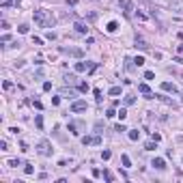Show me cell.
I'll return each mask as SVG.
<instances>
[{"instance_id": "cell-13", "label": "cell", "mask_w": 183, "mask_h": 183, "mask_svg": "<svg viewBox=\"0 0 183 183\" xmlns=\"http://www.w3.org/2000/svg\"><path fill=\"white\" fill-rule=\"evenodd\" d=\"M127 136H129V140H134V142H136V140L140 138V131H138V129H131V131H129Z\"/></svg>"}, {"instance_id": "cell-17", "label": "cell", "mask_w": 183, "mask_h": 183, "mask_svg": "<svg viewBox=\"0 0 183 183\" xmlns=\"http://www.w3.org/2000/svg\"><path fill=\"white\" fill-rule=\"evenodd\" d=\"M116 116H119L121 121H125V119H127V110H125V108H121V110L116 112Z\"/></svg>"}, {"instance_id": "cell-15", "label": "cell", "mask_w": 183, "mask_h": 183, "mask_svg": "<svg viewBox=\"0 0 183 183\" xmlns=\"http://www.w3.org/2000/svg\"><path fill=\"white\" fill-rule=\"evenodd\" d=\"M34 123H37V127H39V129H43V116H41V114H37V116H34Z\"/></svg>"}, {"instance_id": "cell-32", "label": "cell", "mask_w": 183, "mask_h": 183, "mask_svg": "<svg viewBox=\"0 0 183 183\" xmlns=\"http://www.w3.org/2000/svg\"><path fill=\"white\" fill-rule=\"evenodd\" d=\"M106 116H108V119H112V116H116V112H114V110H112V108H110V110L106 112Z\"/></svg>"}, {"instance_id": "cell-6", "label": "cell", "mask_w": 183, "mask_h": 183, "mask_svg": "<svg viewBox=\"0 0 183 183\" xmlns=\"http://www.w3.org/2000/svg\"><path fill=\"white\" fill-rule=\"evenodd\" d=\"M60 52H63V54H71V56H78V58L84 56V52H82V50H78V48H60Z\"/></svg>"}, {"instance_id": "cell-39", "label": "cell", "mask_w": 183, "mask_h": 183, "mask_svg": "<svg viewBox=\"0 0 183 183\" xmlns=\"http://www.w3.org/2000/svg\"><path fill=\"white\" fill-rule=\"evenodd\" d=\"M95 97H97V101H101V91L99 88H95Z\"/></svg>"}, {"instance_id": "cell-4", "label": "cell", "mask_w": 183, "mask_h": 183, "mask_svg": "<svg viewBox=\"0 0 183 183\" xmlns=\"http://www.w3.org/2000/svg\"><path fill=\"white\" fill-rule=\"evenodd\" d=\"M86 108H88V103L84 99H76L71 103V112H86Z\"/></svg>"}, {"instance_id": "cell-3", "label": "cell", "mask_w": 183, "mask_h": 183, "mask_svg": "<svg viewBox=\"0 0 183 183\" xmlns=\"http://www.w3.org/2000/svg\"><path fill=\"white\" fill-rule=\"evenodd\" d=\"M37 151H39L41 155H45V157H48V155H52V147H50L48 140H41V142L37 145Z\"/></svg>"}, {"instance_id": "cell-21", "label": "cell", "mask_w": 183, "mask_h": 183, "mask_svg": "<svg viewBox=\"0 0 183 183\" xmlns=\"http://www.w3.org/2000/svg\"><path fill=\"white\" fill-rule=\"evenodd\" d=\"M134 101H136V97H134V95H125V106H131Z\"/></svg>"}, {"instance_id": "cell-7", "label": "cell", "mask_w": 183, "mask_h": 183, "mask_svg": "<svg viewBox=\"0 0 183 183\" xmlns=\"http://www.w3.org/2000/svg\"><path fill=\"white\" fill-rule=\"evenodd\" d=\"M138 91L140 93H142V95H145L147 97V99H153V93H151V88H149V84H138Z\"/></svg>"}, {"instance_id": "cell-8", "label": "cell", "mask_w": 183, "mask_h": 183, "mask_svg": "<svg viewBox=\"0 0 183 183\" xmlns=\"http://www.w3.org/2000/svg\"><path fill=\"white\" fill-rule=\"evenodd\" d=\"M73 28H76L80 34H86V32H88V24H84V22H76V24H73Z\"/></svg>"}, {"instance_id": "cell-30", "label": "cell", "mask_w": 183, "mask_h": 183, "mask_svg": "<svg viewBox=\"0 0 183 183\" xmlns=\"http://www.w3.org/2000/svg\"><path fill=\"white\" fill-rule=\"evenodd\" d=\"M145 78H147V80H153L155 73H153V71H147V73H145Z\"/></svg>"}, {"instance_id": "cell-20", "label": "cell", "mask_w": 183, "mask_h": 183, "mask_svg": "<svg viewBox=\"0 0 183 183\" xmlns=\"http://www.w3.org/2000/svg\"><path fill=\"white\" fill-rule=\"evenodd\" d=\"M69 131H71L73 136H78V134H80V131H78V125H76V123H69Z\"/></svg>"}, {"instance_id": "cell-1", "label": "cell", "mask_w": 183, "mask_h": 183, "mask_svg": "<svg viewBox=\"0 0 183 183\" xmlns=\"http://www.w3.org/2000/svg\"><path fill=\"white\" fill-rule=\"evenodd\" d=\"M32 17H34V24H39L41 28H50V26L54 24V17L48 13V11H34Z\"/></svg>"}, {"instance_id": "cell-28", "label": "cell", "mask_w": 183, "mask_h": 183, "mask_svg": "<svg viewBox=\"0 0 183 183\" xmlns=\"http://www.w3.org/2000/svg\"><path fill=\"white\" fill-rule=\"evenodd\" d=\"M24 172H26V174H32V172H34V168H32V166H30V164H26V168H24Z\"/></svg>"}, {"instance_id": "cell-25", "label": "cell", "mask_w": 183, "mask_h": 183, "mask_svg": "<svg viewBox=\"0 0 183 183\" xmlns=\"http://www.w3.org/2000/svg\"><path fill=\"white\" fill-rule=\"evenodd\" d=\"M17 30H19V32H22V34H26V32H28L30 28H28V24H22V26H19Z\"/></svg>"}, {"instance_id": "cell-29", "label": "cell", "mask_w": 183, "mask_h": 183, "mask_svg": "<svg viewBox=\"0 0 183 183\" xmlns=\"http://www.w3.org/2000/svg\"><path fill=\"white\" fill-rule=\"evenodd\" d=\"M2 86H5V91H11V88H13V84H11L9 80H5V84H2Z\"/></svg>"}, {"instance_id": "cell-22", "label": "cell", "mask_w": 183, "mask_h": 183, "mask_svg": "<svg viewBox=\"0 0 183 183\" xmlns=\"http://www.w3.org/2000/svg\"><path fill=\"white\" fill-rule=\"evenodd\" d=\"M134 63H136V67H142V65H145V58H142V56H136Z\"/></svg>"}, {"instance_id": "cell-5", "label": "cell", "mask_w": 183, "mask_h": 183, "mask_svg": "<svg viewBox=\"0 0 183 183\" xmlns=\"http://www.w3.org/2000/svg\"><path fill=\"white\" fill-rule=\"evenodd\" d=\"M82 145L84 147H88V145H97V147H99L101 145V136L99 134H97V136H84V138H82Z\"/></svg>"}, {"instance_id": "cell-10", "label": "cell", "mask_w": 183, "mask_h": 183, "mask_svg": "<svg viewBox=\"0 0 183 183\" xmlns=\"http://www.w3.org/2000/svg\"><path fill=\"white\" fill-rule=\"evenodd\" d=\"M136 48H140V50H145V52H147V50H149V45H147V41H145L142 37H138V34H136Z\"/></svg>"}, {"instance_id": "cell-16", "label": "cell", "mask_w": 183, "mask_h": 183, "mask_svg": "<svg viewBox=\"0 0 183 183\" xmlns=\"http://www.w3.org/2000/svg\"><path fill=\"white\" fill-rule=\"evenodd\" d=\"M108 95H112V97H116V95H121V86H112L110 91H108Z\"/></svg>"}, {"instance_id": "cell-14", "label": "cell", "mask_w": 183, "mask_h": 183, "mask_svg": "<svg viewBox=\"0 0 183 183\" xmlns=\"http://www.w3.org/2000/svg\"><path fill=\"white\" fill-rule=\"evenodd\" d=\"M106 30H108V32H116V30H119V24H116V22H110Z\"/></svg>"}, {"instance_id": "cell-27", "label": "cell", "mask_w": 183, "mask_h": 183, "mask_svg": "<svg viewBox=\"0 0 183 183\" xmlns=\"http://www.w3.org/2000/svg\"><path fill=\"white\" fill-rule=\"evenodd\" d=\"M114 131H127V127H125V125H123V123H119V125H116V127H114Z\"/></svg>"}, {"instance_id": "cell-23", "label": "cell", "mask_w": 183, "mask_h": 183, "mask_svg": "<svg viewBox=\"0 0 183 183\" xmlns=\"http://www.w3.org/2000/svg\"><path fill=\"white\" fill-rule=\"evenodd\" d=\"M110 157H112V153H110V151H101V159H103V162H108Z\"/></svg>"}, {"instance_id": "cell-38", "label": "cell", "mask_w": 183, "mask_h": 183, "mask_svg": "<svg viewBox=\"0 0 183 183\" xmlns=\"http://www.w3.org/2000/svg\"><path fill=\"white\" fill-rule=\"evenodd\" d=\"M52 88V82H43V91H50Z\"/></svg>"}, {"instance_id": "cell-19", "label": "cell", "mask_w": 183, "mask_h": 183, "mask_svg": "<svg viewBox=\"0 0 183 183\" xmlns=\"http://www.w3.org/2000/svg\"><path fill=\"white\" fill-rule=\"evenodd\" d=\"M121 162H123V166H125V168H129V166H131V159L127 157V155H123V157H121Z\"/></svg>"}, {"instance_id": "cell-36", "label": "cell", "mask_w": 183, "mask_h": 183, "mask_svg": "<svg viewBox=\"0 0 183 183\" xmlns=\"http://www.w3.org/2000/svg\"><path fill=\"white\" fill-rule=\"evenodd\" d=\"M9 166H19V159H9Z\"/></svg>"}, {"instance_id": "cell-34", "label": "cell", "mask_w": 183, "mask_h": 183, "mask_svg": "<svg viewBox=\"0 0 183 183\" xmlns=\"http://www.w3.org/2000/svg\"><path fill=\"white\" fill-rule=\"evenodd\" d=\"M0 151H7V140H0Z\"/></svg>"}, {"instance_id": "cell-24", "label": "cell", "mask_w": 183, "mask_h": 183, "mask_svg": "<svg viewBox=\"0 0 183 183\" xmlns=\"http://www.w3.org/2000/svg\"><path fill=\"white\" fill-rule=\"evenodd\" d=\"M78 91H80V93H86V91H88V84H86V82L78 84Z\"/></svg>"}, {"instance_id": "cell-11", "label": "cell", "mask_w": 183, "mask_h": 183, "mask_svg": "<svg viewBox=\"0 0 183 183\" xmlns=\"http://www.w3.org/2000/svg\"><path fill=\"white\" fill-rule=\"evenodd\" d=\"M151 166H155L157 170H164V168H166V162H164L162 157H155V159H153V164H151Z\"/></svg>"}, {"instance_id": "cell-2", "label": "cell", "mask_w": 183, "mask_h": 183, "mask_svg": "<svg viewBox=\"0 0 183 183\" xmlns=\"http://www.w3.org/2000/svg\"><path fill=\"white\" fill-rule=\"evenodd\" d=\"M76 73H84V71H95V65L93 63H76L73 65Z\"/></svg>"}, {"instance_id": "cell-31", "label": "cell", "mask_w": 183, "mask_h": 183, "mask_svg": "<svg viewBox=\"0 0 183 183\" xmlns=\"http://www.w3.org/2000/svg\"><path fill=\"white\" fill-rule=\"evenodd\" d=\"M151 138H153L155 142H159V140H162V136H159V134H155V131H153V134H151Z\"/></svg>"}, {"instance_id": "cell-35", "label": "cell", "mask_w": 183, "mask_h": 183, "mask_svg": "<svg viewBox=\"0 0 183 183\" xmlns=\"http://www.w3.org/2000/svg\"><path fill=\"white\" fill-rule=\"evenodd\" d=\"M32 43H34V45H41V43H43V41H41V39H39V37H32Z\"/></svg>"}, {"instance_id": "cell-37", "label": "cell", "mask_w": 183, "mask_h": 183, "mask_svg": "<svg viewBox=\"0 0 183 183\" xmlns=\"http://www.w3.org/2000/svg\"><path fill=\"white\" fill-rule=\"evenodd\" d=\"M45 37H48L50 41H54V39H56V32H48V34H45Z\"/></svg>"}, {"instance_id": "cell-18", "label": "cell", "mask_w": 183, "mask_h": 183, "mask_svg": "<svg viewBox=\"0 0 183 183\" xmlns=\"http://www.w3.org/2000/svg\"><path fill=\"white\" fill-rule=\"evenodd\" d=\"M155 145H157L155 140H151V142H147V145H145V151H155Z\"/></svg>"}, {"instance_id": "cell-26", "label": "cell", "mask_w": 183, "mask_h": 183, "mask_svg": "<svg viewBox=\"0 0 183 183\" xmlns=\"http://www.w3.org/2000/svg\"><path fill=\"white\" fill-rule=\"evenodd\" d=\"M172 7H174V9H177V11H179V13H183V2H174Z\"/></svg>"}, {"instance_id": "cell-12", "label": "cell", "mask_w": 183, "mask_h": 183, "mask_svg": "<svg viewBox=\"0 0 183 183\" xmlns=\"http://www.w3.org/2000/svg\"><path fill=\"white\" fill-rule=\"evenodd\" d=\"M63 80H65V84H76V80H78V78H76V73H67V76H65Z\"/></svg>"}, {"instance_id": "cell-33", "label": "cell", "mask_w": 183, "mask_h": 183, "mask_svg": "<svg viewBox=\"0 0 183 183\" xmlns=\"http://www.w3.org/2000/svg\"><path fill=\"white\" fill-rule=\"evenodd\" d=\"M103 177H106V181H112V179H114V177H112V172H108V170L103 172Z\"/></svg>"}, {"instance_id": "cell-9", "label": "cell", "mask_w": 183, "mask_h": 183, "mask_svg": "<svg viewBox=\"0 0 183 183\" xmlns=\"http://www.w3.org/2000/svg\"><path fill=\"white\" fill-rule=\"evenodd\" d=\"M162 91H166V93H177V86H174L172 82H162Z\"/></svg>"}]
</instances>
